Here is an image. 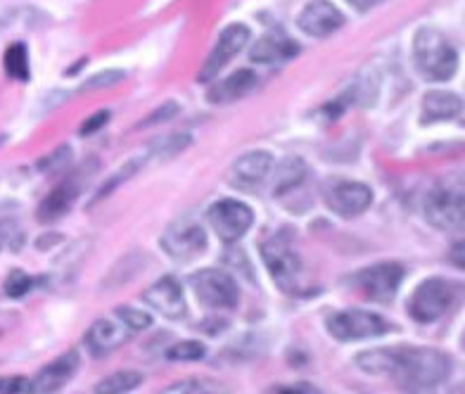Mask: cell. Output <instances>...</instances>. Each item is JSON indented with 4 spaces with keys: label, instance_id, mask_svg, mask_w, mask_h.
Returning a JSON list of instances; mask_svg holds the SVG:
<instances>
[{
    "label": "cell",
    "instance_id": "1",
    "mask_svg": "<svg viewBox=\"0 0 465 394\" xmlns=\"http://www.w3.org/2000/svg\"><path fill=\"white\" fill-rule=\"evenodd\" d=\"M356 366L371 376H387L404 392L437 388L451 373V359L432 347H385L356 354Z\"/></svg>",
    "mask_w": 465,
    "mask_h": 394
},
{
    "label": "cell",
    "instance_id": "2",
    "mask_svg": "<svg viewBox=\"0 0 465 394\" xmlns=\"http://www.w3.org/2000/svg\"><path fill=\"white\" fill-rule=\"evenodd\" d=\"M425 219L440 231L465 228V176L447 173L435 181L422 202Z\"/></svg>",
    "mask_w": 465,
    "mask_h": 394
},
{
    "label": "cell",
    "instance_id": "3",
    "mask_svg": "<svg viewBox=\"0 0 465 394\" xmlns=\"http://www.w3.org/2000/svg\"><path fill=\"white\" fill-rule=\"evenodd\" d=\"M416 69L428 81H449L459 72V53L435 26H422L413 38Z\"/></svg>",
    "mask_w": 465,
    "mask_h": 394
},
{
    "label": "cell",
    "instance_id": "4",
    "mask_svg": "<svg viewBox=\"0 0 465 394\" xmlns=\"http://www.w3.org/2000/svg\"><path fill=\"white\" fill-rule=\"evenodd\" d=\"M263 264L269 269L271 278L276 281L278 288L288 295H297L302 290V276H304V266H302L300 254L294 252V247L282 233L273 235L262 245Z\"/></svg>",
    "mask_w": 465,
    "mask_h": 394
},
{
    "label": "cell",
    "instance_id": "5",
    "mask_svg": "<svg viewBox=\"0 0 465 394\" xmlns=\"http://www.w3.org/2000/svg\"><path fill=\"white\" fill-rule=\"evenodd\" d=\"M328 333L340 342H354V340L382 338L392 330V323L385 316L366 311V309H344L335 311L325 320Z\"/></svg>",
    "mask_w": 465,
    "mask_h": 394
},
{
    "label": "cell",
    "instance_id": "6",
    "mask_svg": "<svg viewBox=\"0 0 465 394\" xmlns=\"http://www.w3.org/2000/svg\"><path fill=\"white\" fill-rule=\"evenodd\" d=\"M190 288L204 307L214 309V311L238 307V285H235L231 273L221 271V269H200L190 276Z\"/></svg>",
    "mask_w": 465,
    "mask_h": 394
},
{
    "label": "cell",
    "instance_id": "7",
    "mask_svg": "<svg viewBox=\"0 0 465 394\" xmlns=\"http://www.w3.org/2000/svg\"><path fill=\"white\" fill-rule=\"evenodd\" d=\"M453 302V285L444 278L422 281L409 300V314L418 323H435L447 314Z\"/></svg>",
    "mask_w": 465,
    "mask_h": 394
},
{
    "label": "cell",
    "instance_id": "8",
    "mask_svg": "<svg viewBox=\"0 0 465 394\" xmlns=\"http://www.w3.org/2000/svg\"><path fill=\"white\" fill-rule=\"evenodd\" d=\"M404 276V266L397 264V261H382V264L361 269V271L351 278V283L368 300L387 304L397 297L399 285H401Z\"/></svg>",
    "mask_w": 465,
    "mask_h": 394
},
{
    "label": "cell",
    "instance_id": "9",
    "mask_svg": "<svg viewBox=\"0 0 465 394\" xmlns=\"http://www.w3.org/2000/svg\"><path fill=\"white\" fill-rule=\"evenodd\" d=\"M209 223L223 242H238L254 223V212L245 202L226 197L209 207Z\"/></svg>",
    "mask_w": 465,
    "mask_h": 394
},
{
    "label": "cell",
    "instance_id": "10",
    "mask_svg": "<svg viewBox=\"0 0 465 394\" xmlns=\"http://www.w3.org/2000/svg\"><path fill=\"white\" fill-rule=\"evenodd\" d=\"M373 202V191L359 181H332L325 185V204L342 219L363 214Z\"/></svg>",
    "mask_w": 465,
    "mask_h": 394
},
{
    "label": "cell",
    "instance_id": "11",
    "mask_svg": "<svg viewBox=\"0 0 465 394\" xmlns=\"http://www.w3.org/2000/svg\"><path fill=\"white\" fill-rule=\"evenodd\" d=\"M250 36L252 34L245 25H231L221 31L214 50L209 53L203 69H200V74H197V81H200V84H207V81L216 79V74H219L221 69L226 67L228 62L250 44Z\"/></svg>",
    "mask_w": 465,
    "mask_h": 394
},
{
    "label": "cell",
    "instance_id": "12",
    "mask_svg": "<svg viewBox=\"0 0 465 394\" xmlns=\"http://www.w3.org/2000/svg\"><path fill=\"white\" fill-rule=\"evenodd\" d=\"M273 169V154L266 150L245 153L228 172V183L238 191H259Z\"/></svg>",
    "mask_w": 465,
    "mask_h": 394
},
{
    "label": "cell",
    "instance_id": "13",
    "mask_svg": "<svg viewBox=\"0 0 465 394\" xmlns=\"http://www.w3.org/2000/svg\"><path fill=\"white\" fill-rule=\"evenodd\" d=\"M164 252L178 261H190L207 250V233L197 223H176L162 235Z\"/></svg>",
    "mask_w": 465,
    "mask_h": 394
},
{
    "label": "cell",
    "instance_id": "14",
    "mask_svg": "<svg viewBox=\"0 0 465 394\" xmlns=\"http://www.w3.org/2000/svg\"><path fill=\"white\" fill-rule=\"evenodd\" d=\"M297 25H300V29L304 31L306 36L325 38L335 34L337 29H342L344 15L331 0H312L300 13Z\"/></svg>",
    "mask_w": 465,
    "mask_h": 394
},
{
    "label": "cell",
    "instance_id": "15",
    "mask_svg": "<svg viewBox=\"0 0 465 394\" xmlns=\"http://www.w3.org/2000/svg\"><path fill=\"white\" fill-rule=\"evenodd\" d=\"M143 300H145L157 314H162L169 320L183 319L185 311H188L183 288H181V283H178L173 276H164L154 285H150V288L143 292Z\"/></svg>",
    "mask_w": 465,
    "mask_h": 394
},
{
    "label": "cell",
    "instance_id": "16",
    "mask_svg": "<svg viewBox=\"0 0 465 394\" xmlns=\"http://www.w3.org/2000/svg\"><path fill=\"white\" fill-rule=\"evenodd\" d=\"M79 354L76 351H67L57 357L55 361H50L48 366L38 370L36 376L31 378V392L34 394H55L60 392L64 385L74 378V373L79 370Z\"/></svg>",
    "mask_w": 465,
    "mask_h": 394
},
{
    "label": "cell",
    "instance_id": "17",
    "mask_svg": "<svg viewBox=\"0 0 465 394\" xmlns=\"http://www.w3.org/2000/svg\"><path fill=\"white\" fill-rule=\"evenodd\" d=\"M129 338L131 330L119 319H100L88 328L84 345H86V350L91 351L93 357H104V354L114 351L116 347H122Z\"/></svg>",
    "mask_w": 465,
    "mask_h": 394
},
{
    "label": "cell",
    "instance_id": "18",
    "mask_svg": "<svg viewBox=\"0 0 465 394\" xmlns=\"http://www.w3.org/2000/svg\"><path fill=\"white\" fill-rule=\"evenodd\" d=\"M254 86H257V74L252 69H238V72H232L228 79L219 81L209 91V103L228 105V103H235V100H242L245 95H250Z\"/></svg>",
    "mask_w": 465,
    "mask_h": 394
},
{
    "label": "cell",
    "instance_id": "19",
    "mask_svg": "<svg viewBox=\"0 0 465 394\" xmlns=\"http://www.w3.org/2000/svg\"><path fill=\"white\" fill-rule=\"evenodd\" d=\"M294 55H300V45L292 38L285 36H263L259 38L257 44L252 45L250 57L259 64H273V62H285L292 60Z\"/></svg>",
    "mask_w": 465,
    "mask_h": 394
},
{
    "label": "cell",
    "instance_id": "20",
    "mask_svg": "<svg viewBox=\"0 0 465 394\" xmlns=\"http://www.w3.org/2000/svg\"><path fill=\"white\" fill-rule=\"evenodd\" d=\"M463 112V100L456 93L430 91L422 98V119L425 122H449Z\"/></svg>",
    "mask_w": 465,
    "mask_h": 394
},
{
    "label": "cell",
    "instance_id": "21",
    "mask_svg": "<svg viewBox=\"0 0 465 394\" xmlns=\"http://www.w3.org/2000/svg\"><path fill=\"white\" fill-rule=\"evenodd\" d=\"M74 200H76V185H74L72 181L60 183L57 188H53V191L45 195L44 202L38 204V212H36L38 222H44V223L57 222L60 216H64L69 210H72Z\"/></svg>",
    "mask_w": 465,
    "mask_h": 394
},
{
    "label": "cell",
    "instance_id": "22",
    "mask_svg": "<svg viewBox=\"0 0 465 394\" xmlns=\"http://www.w3.org/2000/svg\"><path fill=\"white\" fill-rule=\"evenodd\" d=\"M143 385V373L138 370H116L95 385V394H129Z\"/></svg>",
    "mask_w": 465,
    "mask_h": 394
},
{
    "label": "cell",
    "instance_id": "23",
    "mask_svg": "<svg viewBox=\"0 0 465 394\" xmlns=\"http://www.w3.org/2000/svg\"><path fill=\"white\" fill-rule=\"evenodd\" d=\"M306 176V164L297 157H288L281 162L278 172L273 173V188L276 195H282L285 191H292L294 185H300Z\"/></svg>",
    "mask_w": 465,
    "mask_h": 394
},
{
    "label": "cell",
    "instance_id": "24",
    "mask_svg": "<svg viewBox=\"0 0 465 394\" xmlns=\"http://www.w3.org/2000/svg\"><path fill=\"white\" fill-rule=\"evenodd\" d=\"M143 264H145V254L135 252V254H129V257H124L119 264L114 266L110 271V276L104 278L103 288L104 290H112V288H119V285H124L129 278L138 276L143 269Z\"/></svg>",
    "mask_w": 465,
    "mask_h": 394
},
{
    "label": "cell",
    "instance_id": "25",
    "mask_svg": "<svg viewBox=\"0 0 465 394\" xmlns=\"http://www.w3.org/2000/svg\"><path fill=\"white\" fill-rule=\"evenodd\" d=\"M160 394H231L226 385H221L216 380H207V378H190V380H178L162 389Z\"/></svg>",
    "mask_w": 465,
    "mask_h": 394
},
{
    "label": "cell",
    "instance_id": "26",
    "mask_svg": "<svg viewBox=\"0 0 465 394\" xmlns=\"http://www.w3.org/2000/svg\"><path fill=\"white\" fill-rule=\"evenodd\" d=\"M3 67L15 81H29V50L25 44H13L5 50Z\"/></svg>",
    "mask_w": 465,
    "mask_h": 394
},
{
    "label": "cell",
    "instance_id": "27",
    "mask_svg": "<svg viewBox=\"0 0 465 394\" xmlns=\"http://www.w3.org/2000/svg\"><path fill=\"white\" fill-rule=\"evenodd\" d=\"M147 157H150V154H147V153L135 154L134 160L126 162V164H124L122 169H116V172L112 173L110 179L104 181L103 188H100L98 195H95V200H103V197L110 195V192L114 191V188H119V185H124L129 179H134L135 173H138V172H141V169H143V164H145V162H147Z\"/></svg>",
    "mask_w": 465,
    "mask_h": 394
},
{
    "label": "cell",
    "instance_id": "28",
    "mask_svg": "<svg viewBox=\"0 0 465 394\" xmlns=\"http://www.w3.org/2000/svg\"><path fill=\"white\" fill-rule=\"evenodd\" d=\"M262 340H259L257 335H242V338L235 340L231 347H226L221 357L228 359L231 364L232 361H235V364H245V361L257 359L259 354H262Z\"/></svg>",
    "mask_w": 465,
    "mask_h": 394
},
{
    "label": "cell",
    "instance_id": "29",
    "mask_svg": "<svg viewBox=\"0 0 465 394\" xmlns=\"http://www.w3.org/2000/svg\"><path fill=\"white\" fill-rule=\"evenodd\" d=\"M114 316L122 320L124 326L129 328L131 333H138V330H145V328L153 326V316L143 311L138 307H131V304H122V307H116Z\"/></svg>",
    "mask_w": 465,
    "mask_h": 394
},
{
    "label": "cell",
    "instance_id": "30",
    "mask_svg": "<svg viewBox=\"0 0 465 394\" xmlns=\"http://www.w3.org/2000/svg\"><path fill=\"white\" fill-rule=\"evenodd\" d=\"M203 357L204 345L203 342H195V340L176 342V345L169 347V351H166V359H169V361H200Z\"/></svg>",
    "mask_w": 465,
    "mask_h": 394
},
{
    "label": "cell",
    "instance_id": "31",
    "mask_svg": "<svg viewBox=\"0 0 465 394\" xmlns=\"http://www.w3.org/2000/svg\"><path fill=\"white\" fill-rule=\"evenodd\" d=\"M31 288H34V281H31V276H26V273L19 271V269H15V271L10 273L5 281V292L10 297L26 295Z\"/></svg>",
    "mask_w": 465,
    "mask_h": 394
},
{
    "label": "cell",
    "instance_id": "32",
    "mask_svg": "<svg viewBox=\"0 0 465 394\" xmlns=\"http://www.w3.org/2000/svg\"><path fill=\"white\" fill-rule=\"evenodd\" d=\"M124 79V72H116V69H107V72H100V74L91 76V79L81 86V91H98V88H110L116 86L119 81Z\"/></svg>",
    "mask_w": 465,
    "mask_h": 394
},
{
    "label": "cell",
    "instance_id": "33",
    "mask_svg": "<svg viewBox=\"0 0 465 394\" xmlns=\"http://www.w3.org/2000/svg\"><path fill=\"white\" fill-rule=\"evenodd\" d=\"M266 394H321V389L312 382H281V385H273V388L266 389Z\"/></svg>",
    "mask_w": 465,
    "mask_h": 394
},
{
    "label": "cell",
    "instance_id": "34",
    "mask_svg": "<svg viewBox=\"0 0 465 394\" xmlns=\"http://www.w3.org/2000/svg\"><path fill=\"white\" fill-rule=\"evenodd\" d=\"M0 394H31V378H25V376L0 378Z\"/></svg>",
    "mask_w": 465,
    "mask_h": 394
},
{
    "label": "cell",
    "instance_id": "35",
    "mask_svg": "<svg viewBox=\"0 0 465 394\" xmlns=\"http://www.w3.org/2000/svg\"><path fill=\"white\" fill-rule=\"evenodd\" d=\"M178 112H181V107H178L176 103H164L160 110L150 112V114H147V119H143V122H141V126H153V123L169 122L172 117H176Z\"/></svg>",
    "mask_w": 465,
    "mask_h": 394
},
{
    "label": "cell",
    "instance_id": "36",
    "mask_svg": "<svg viewBox=\"0 0 465 394\" xmlns=\"http://www.w3.org/2000/svg\"><path fill=\"white\" fill-rule=\"evenodd\" d=\"M107 122H110V112H107V110L95 112V114H91L86 122L81 123L79 133H81V136H93V133H98V131L103 129Z\"/></svg>",
    "mask_w": 465,
    "mask_h": 394
},
{
    "label": "cell",
    "instance_id": "37",
    "mask_svg": "<svg viewBox=\"0 0 465 394\" xmlns=\"http://www.w3.org/2000/svg\"><path fill=\"white\" fill-rule=\"evenodd\" d=\"M69 157H72V150L64 145V148H57L55 153L48 154L44 162H41V169H48V172H57V169H62L64 164L69 162Z\"/></svg>",
    "mask_w": 465,
    "mask_h": 394
},
{
    "label": "cell",
    "instance_id": "38",
    "mask_svg": "<svg viewBox=\"0 0 465 394\" xmlns=\"http://www.w3.org/2000/svg\"><path fill=\"white\" fill-rule=\"evenodd\" d=\"M449 261L465 271V241L456 242V245L451 247V252H449Z\"/></svg>",
    "mask_w": 465,
    "mask_h": 394
},
{
    "label": "cell",
    "instance_id": "39",
    "mask_svg": "<svg viewBox=\"0 0 465 394\" xmlns=\"http://www.w3.org/2000/svg\"><path fill=\"white\" fill-rule=\"evenodd\" d=\"M356 10H371V7L380 5V3H385V0H349Z\"/></svg>",
    "mask_w": 465,
    "mask_h": 394
},
{
    "label": "cell",
    "instance_id": "40",
    "mask_svg": "<svg viewBox=\"0 0 465 394\" xmlns=\"http://www.w3.org/2000/svg\"><path fill=\"white\" fill-rule=\"evenodd\" d=\"M10 235H13V226L7 222H0V247L10 242Z\"/></svg>",
    "mask_w": 465,
    "mask_h": 394
},
{
    "label": "cell",
    "instance_id": "41",
    "mask_svg": "<svg viewBox=\"0 0 465 394\" xmlns=\"http://www.w3.org/2000/svg\"><path fill=\"white\" fill-rule=\"evenodd\" d=\"M460 345H463V350H465V333H463V340H460Z\"/></svg>",
    "mask_w": 465,
    "mask_h": 394
}]
</instances>
